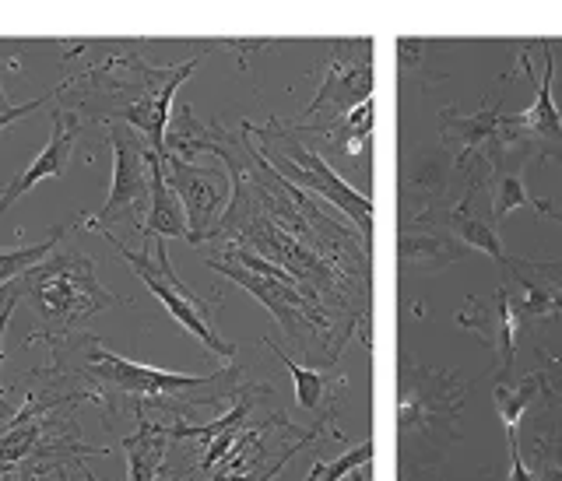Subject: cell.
I'll return each mask as SVG.
<instances>
[{
	"label": "cell",
	"instance_id": "obj_33",
	"mask_svg": "<svg viewBox=\"0 0 562 481\" xmlns=\"http://www.w3.org/2000/svg\"><path fill=\"white\" fill-rule=\"evenodd\" d=\"M559 401H562V397H559Z\"/></svg>",
	"mask_w": 562,
	"mask_h": 481
},
{
	"label": "cell",
	"instance_id": "obj_25",
	"mask_svg": "<svg viewBox=\"0 0 562 481\" xmlns=\"http://www.w3.org/2000/svg\"><path fill=\"white\" fill-rule=\"evenodd\" d=\"M545 390H548V373H545V369H534L531 376H524V380H517V383H510V380L496 383V408H499V418H503L506 432L520 429L524 415L534 408V401H538Z\"/></svg>",
	"mask_w": 562,
	"mask_h": 481
},
{
	"label": "cell",
	"instance_id": "obj_22",
	"mask_svg": "<svg viewBox=\"0 0 562 481\" xmlns=\"http://www.w3.org/2000/svg\"><path fill=\"white\" fill-rule=\"evenodd\" d=\"M478 183H482V173H478L475 180H471V187L464 190L461 201L450 204V208L443 211V215H436V218H433V225H440V229H447L450 236L457 239V243H464V246H468V250L485 253V257H492L499 267H503L510 257H506L503 239H499L496 225L485 222V218H478L475 211H471V197H475Z\"/></svg>",
	"mask_w": 562,
	"mask_h": 481
},
{
	"label": "cell",
	"instance_id": "obj_5",
	"mask_svg": "<svg viewBox=\"0 0 562 481\" xmlns=\"http://www.w3.org/2000/svg\"><path fill=\"white\" fill-rule=\"evenodd\" d=\"M18 299H29L32 334L25 345L50 341L53 348L81 331L88 316L109 306H130L127 295L109 292L95 274V260L78 246H60L53 257L36 264L15 281Z\"/></svg>",
	"mask_w": 562,
	"mask_h": 481
},
{
	"label": "cell",
	"instance_id": "obj_23",
	"mask_svg": "<svg viewBox=\"0 0 562 481\" xmlns=\"http://www.w3.org/2000/svg\"><path fill=\"white\" fill-rule=\"evenodd\" d=\"M141 239H190L187 211L176 190L169 187L162 155H152V204L141 225Z\"/></svg>",
	"mask_w": 562,
	"mask_h": 481
},
{
	"label": "cell",
	"instance_id": "obj_14",
	"mask_svg": "<svg viewBox=\"0 0 562 481\" xmlns=\"http://www.w3.org/2000/svg\"><path fill=\"white\" fill-rule=\"evenodd\" d=\"M520 302L506 285L492 295H471L468 306L457 313V324L471 331L496 359V383L510 380L513 362H517V334H520Z\"/></svg>",
	"mask_w": 562,
	"mask_h": 481
},
{
	"label": "cell",
	"instance_id": "obj_24",
	"mask_svg": "<svg viewBox=\"0 0 562 481\" xmlns=\"http://www.w3.org/2000/svg\"><path fill=\"white\" fill-rule=\"evenodd\" d=\"M169 425L159 418H141V429L134 436L123 439V453H127V478L130 481H155L162 471V460L169 453Z\"/></svg>",
	"mask_w": 562,
	"mask_h": 481
},
{
	"label": "cell",
	"instance_id": "obj_11",
	"mask_svg": "<svg viewBox=\"0 0 562 481\" xmlns=\"http://www.w3.org/2000/svg\"><path fill=\"white\" fill-rule=\"evenodd\" d=\"M510 443V478L506 481H562V401L545 390L524 415Z\"/></svg>",
	"mask_w": 562,
	"mask_h": 481
},
{
	"label": "cell",
	"instance_id": "obj_13",
	"mask_svg": "<svg viewBox=\"0 0 562 481\" xmlns=\"http://www.w3.org/2000/svg\"><path fill=\"white\" fill-rule=\"evenodd\" d=\"M331 64L324 71V85L303 109V120L331 113V120L348 116L355 106L373 99V39H331ZM296 120V123H303Z\"/></svg>",
	"mask_w": 562,
	"mask_h": 481
},
{
	"label": "cell",
	"instance_id": "obj_21",
	"mask_svg": "<svg viewBox=\"0 0 562 481\" xmlns=\"http://www.w3.org/2000/svg\"><path fill=\"white\" fill-rule=\"evenodd\" d=\"M531 158L520 155V151L506 148L503 141H496L482 158V176L489 183V201H492V215L489 222L499 225L510 211L517 208H534L538 197L527 194V183H524V169Z\"/></svg>",
	"mask_w": 562,
	"mask_h": 481
},
{
	"label": "cell",
	"instance_id": "obj_32",
	"mask_svg": "<svg viewBox=\"0 0 562 481\" xmlns=\"http://www.w3.org/2000/svg\"><path fill=\"white\" fill-rule=\"evenodd\" d=\"M85 481H99V478H95V474H92V471H88V467H85Z\"/></svg>",
	"mask_w": 562,
	"mask_h": 481
},
{
	"label": "cell",
	"instance_id": "obj_6",
	"mask_svg": "<svg viewBox=\"0 0 562 481\" xmlns=\"http://www.w3.org/2000/svg\"><path fill=\"white\" fill-rule=\"evenodd\" d=\"M215 250L222 253V257H208L211 271L225 274V278L236 281L239 288H246V292L278 320V327L289 334L292 345H299L303 352H313V341H317V348H327V366L341 362V352H345L348 334L352 331H338L334 313H327L324 306L306 299V295L289 281V274L278 271L274 264H267L264 257H257V253L246 250V246L215 243Z\"/></svg>",
	"mask_w": 562,
	"mask_h": 481
},
{
	"label": "cell",
	"instance_id": "obj_30",
	"mask_svg": "<svg viewBox=\"0 0 562 481\" xmlns=\"http://www.w3.org/2000/svg\"><path fill=\"white\" fill-rule=\"evenodd\" d=\"M534 211L562 225V204H559V201H548V197H538V201H534Z\"/></svg>",
	"mask_w": 562,
	"mask_h": 481
},
{
	"label": "cell",
	"instance_id": "obj_18",
	"mask_svg": "<svg viewBox=\"0 0 562 481\" xmlns=\"http://www.w3.org/2000/svg\"><path fill=\"white\" fill-rule=\"evenodd\" d=\"M503 285L517 295L524 320H545L562 313V260H517L503 267Z\"/></svg>",
	"mask_w": 562,
	"mask_h": 481
},
{
	"label": "cell",
	"instance_id": "obj_31",
	"mask_svg": "<svg viewBox=\"0 0 562 481\" xmlns=\"http://www.w3.org/2000/svg\"><path fill=\"white\" fill-rule=\"evenodd\" d=\"M545 46L552 50V57H555V64L562 67V39H545Z\"/></svg>",
	"mask_w": 562,
	"mask_h": 481
},
{
	"label": "cell",
	"instance_id": "obj_17",
	"mask_svg": "<svg viewBox=\"0 0 562 481\" xmlns=\"http://www.w3.org/2000/svg\"><path fill=\"white\" fill-rule=\"evenodd\" d=\"M503 92H496L489 102L482 99L478 113L461 116L457 109H440V134L443 148L454 155L457 173L471 169L475 162H482L485 151L499 141V127H503Z\"/></svg>",
	"mask_w": 562,
	"mask_h": 481
},
{
	"label": "cell",
	"instance_id": "obj_7",
	"mask_svg": "<svg viewBox=\"0 0 562 481\" xmlns=\"http://www.w3.org/2000/svg\"><path fill=\"white\" fill-rule=\"evenodd\" d=\"M243 134H250L257 141V151L264 155V162L274 173L285 176L292 187H303L306 194L331 201L341 215L352 218V225L362 232V239L373 243V204H369V197L352 190L334 173L331 162H324V155H317V148L296 130V123L274 116L267 127H253L246 120Z\"/></svg>",
	"mask_w": 562,
	"mask_h": 481
},
{
	"label": "cell",
	"instance_id": "obj_1",
	"mask_svg": "<svg viewBox=\"0 0 562 481\" xmlns=\"http://www.w3.org/2000/svg\"><path fill=\"white\" fill-rule=\"evenodd\" d=\"M169 155H218L232 176V201L211 243H236L264 257L310 302L341 313L345 324L369 327V243L355 225H341L317 208V197L292 187L264 162L250 137L229 134L218 120L201 123L180 106L166 134ZM369 341V338H366Z\"/></svg>",
	"mask_w": 562,
	"mask_h": 481
},
{
	"label": "cell",
	"instance_id": "obj_9",
	"mask_svg": "<svg viewBox=\"0 0 562 481\" xmlns=\"http://www.w3.org/2000/svg\"><path fill=\"white\" fill-rule=\"evenodd\" d=\"M109 144H113V183L109 197L95 215H85L88 232H109V225L130 218L134 229L141 232V218L148 215L152 204V144L137 134L127 123H109L106 127Z\"/></svg>",
	"mask_w": 562,
	"mask_h": 481
},
{
	"label": "cell",
	"instance_id": "obj_20",
	"mask_svg": "<svg viewBox=\"0 0 562 481\" xmlns=\"http://www.w3.org/2000/svg\"><path fill=\"white\" fill-rule=\"evenodd\" d=\"M468 246L457 243L447 229L433 222H404L397 232V260H401L404 271H418V274H440L450 264L468 257Z\"/></svg>",
	"mask_w": 562,
	"mask_h": 481
},
{
	"label": "cell",
	"instance_id": "obj_16",
	"mask_svg": "<svg viewBox=\"0 0 562 481\" xmlns=\"http://www.w3.org/2000/svg\"><path fill=\"white\" fill-rule=\"evenodd\" d=\"M85 123L88 120L78 113V109H71V106L53 109V134H50V141H46V148L36 155V162H32L29 169H22V173L8 183V190L0 194V211H8L11 204H15L18 197L29 194L39 180H53V176L67 173V166H71V155H74V148H78V137H81V130H85Z\"/></svg>",
	"mask_w": 562,
	"mask_h": 481
},
{
	"label": "cell",
	"instance_id": "obj_29",
	"mask_svg": "<svg viewBox=\"0 0 562 481\" xmlns=\"http://www.w3.org/2000/svg\"><path fill=\"white\" fill-rule=\"evenodd\" d=\"M46 99H53V95H39V99L22 102V106H11V102L0 95V134H4V130H8L15 120H22L25 113H32V109H39V106H46Z\"/></svg>",
	"mask_w": 562,
	"mask_h": 481
},
{
	"label": "cell",
	"instance_id": "obj_12",
	"mask_svg": "<svg viewBox=\"0 0 562 481\" xmlns=\"http://www.w3.org/2000/svg\"><path fill=\"white\" fill-rule=\"evenodd\" d=\"M166 166V180L176 190V197L183 201L190 225V246H208L215 239L218 225H222L225 211L232 201V176L229 169L218 166H194V162H183L176 155L162 158Z\"/></svg>",
	"mask_w": 562,
	"mask_h": 481
},
{
	"label": "cell",
	"instance_id": "obj_15",
	"mask_svg": "<svg viewBox=\"0 0 562 481\" xmlns=\"http://www.w3.org/2000/svg\"><path fill=\"white\" fill-rule=\"evenodd\" d=\"M457 162L443 144L436 148H418L404 166L401 201L411 211V222H433L436 215L454 204L450 187H454Z\"/></svg>",
	"mask_w": 562,
	"mask_h": 481
},
{
	"label": "cell",
	"instance_id": "obj_28",
	"mask_svg": "<svg viewBox=\"0 0 562 481\" xmlns=\"http://www.w3.org/2000/svg\"><path fill=\"white\" fill-rule=\"evenodd\" d=\"M369 460H373V439H366V443L345 450L338 460H331V464H324V460H313L310 478H306V481H341L345 474L366 471Z\"/></svg>",
	"mask_w": 562,
	"mask_h": 481
},
{
	"label": "cell",
	"instance_id": "obj_27",
	"mask_svg": "<svg viewBox=\"0 0 562 481\" xmlns=\"http://www.w3.org/2000/svg\"><path fill=\"white\" fill-rule=\"evenodd\" d=\"M433 46L436 43H429V39H397V67L404 78H415L422 88L447 78V71L433 67Z\"/></svg>",
	"mask_w": 562,
	"mask_h": 481
},
{
	"label": "cell",
	"instance_id": "obj_2",
	"mask_svg": "<svg viewBox=\"0 0 562 481\" xmlns=\"http://www.w3.org/2000/svg\"><path fill=\"white\" fill-rule=\"evenodd\" d=\"M130 46H137V39H123L113 57H106L92 71L67 78L64 85H57V92H74L78 88V99H74L71 109H78L88 123H102V127L127 123L152 144L155 155L166 158L173 95L197 71L204 53L211 50H201L197 57L183 60L176 67H155L141 60V53L130 50Z\"/></svg>",
	"mask_w": 562,
	"mask_h": 481
},
{
	"label": "cell",
	"instance_id": "obj_10",
	"mask_svg": "<svg viewBox=\"0 0 562 481\" xmlns=\"http://www.w3.org/2000/svg\"><path fill=\"white\" fill-rule=\"evenodd\" d=\"M541 57H545V74L531 71V57L527 50H520V67H524L527 81L534 85V106L524 109L517 116H503V127H499V141L506 148L520 151L534 162V158H552V162H562V113L555 106L552 95V78H555V57L552 50L541 39Z\"/></svg>",
	"mask_w": 562,
	"mask_h": 481
},
{
	"label": "cell",
	"instance_id": "obj_8",
	"mask_svg": "<svg viewBox=\"0 0 562 481\" xmlns=\"http://www.w3.org/2000/svg\"><path fill=\"white\" fill-rule=\"evenodd\" d=\"M102 236H106V243L113 246V250L120 253L130 267H134V274L145 281L148 292L166 306V313L173 316L176 324H180L190 338H197L211 355H218V359H229V362L236 359V345L225 341L222 334H218V324H215V313H218V306H222V302H218L222 299V292H215V299L208 302L190 285H183V281L176 278L173 260H169L166 239H145L141 250H130L123 239L113 236V229L102 232Z\"/></svg>",
	"mask_w": 562,
	"mask_h": 481
},
{
	"label": "cell",
	"instance_id": "obj_4",
	"mask_svg": "<svg viewBox=\"0 0 562 481\" xmlns=\"http://www.w3.org/2000/svg\"><path fill=\"white\" fill-rule=\"evenodd\" d=\"M468 401V380L433 369L404 352L397 366V439L404 474L436 467L457 443V418Z\"/></svg>",
	"mask_w": 562,
	"mask_h": 481
},
{
	"label": "cell",
	"instance_id": "obj_3",
	"mask_svg": "<svg viewBox=\"0 0 562 481\" xmlns=\"http://www.w3.org/2000/svg\"><path fill=\"white\" fill-rule=\"evenodd\" d=\"M85 345V376L92 380L88 397L99 401L106 411L116 408V401H134L137 418H155L166 408L176 411V418H187L194 401L211 404L222 397H239L246 390L239 387V380H243L239 366H225L211 376H183L123 359L92 334H85Z\"/></svg>",
	"mask_w": 562,
	"mask_h": 481
},
{
	"label": "cell",
	"instance_id": "obj_19",
	"mask_svg": "<svg viewBox=\"0 0 562 481\" xmlns=\"http://www.w3.org/2000/svg\"><path fill=\"white\" fill-rule=\"evenodd\" d=\"M264 345L271 348L281 359V366L292 373V380H296V404L313 418V429H334V415H338L341 394H345V387H348V376H345V369H341V362H334V366H327V369H310V366H299L289 352H281L271 338H264Z\"/></svg>",
	"mask_w": 562,
	"mask_h": 481
},
{
	"label": "cell",
	"instance_id": "obj_26",
	"mask_svg": "<svg viewBox=\"0 0 562 481\" xmlns=\"http://www.w3.org/2000/svg\"><path fill=\"white\" fill-rule=\"evenodd\" d=\"M85 222V215H74L71 222L57 225V229L50 232V236L43 239V243L36 246H18V250H8V253H0V288H8L15 285L18 278H22L25 271H32L36 264H43L46 257H53V253L64 246V236L71 229H78V225Z\"/></svg>",
	"mask_w": 562,
	"mask_h": 481
}]
</instances>
